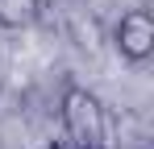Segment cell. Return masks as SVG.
<instances>
[{"mask_svg": "<svg viewBox=\"0 0 154 149\" xmlns=\"http://www.w3.org/2000/svg\"><path fill=\"white\" fill-rule=\"evenodd\" d=\"M58 120L71 149H108V116L96 91L67 83L58 95Z\"/></svg>", "mask_w": 154, "mask_h": 149, "instance_id": "cell-1", "label": "cell"}, {"mask_svg": "<svg viewBox=\"0 0 154 149\" xmlns=\"http://www.w3.org/2000/svg\"><path fill=\"white\" fill-rule=\"evenodd\" d=\"M42 17V0H0V29H29Z\"/></svg>", "mask_w": 154, "mask_h": 149, "instance_id": "cell-3", "label": "cell"}, {"mask_svg": "<svg viewBox=\"0 0 154 149\" xmlns=\"http://www.w3.org/2000/svg\"><path fill=\"white\" fill-rule=\"evenodd\" d=\"M112 46H117V54H121L125 62L142 66V62L154 54V17L146 8L121 13V21L112 25Z\"/></svg>", "mask_w": 154, "mask_h": 149, "instance_id": "cell-2", "label": "cell"}, {"mask_svg": "<svg viewBox=\"0 0 154 149\" xmlns=\"http://www.w3.org/2000/svg\"><path fill=\"white\" fill-rule=\"evenodd\" d=\"M67 149H71V145H67Z\"/></svg>", "mask_w": 154, "mask_h": 149, "instance_id": "cell-4", "label": "cell"}]
</instances>
